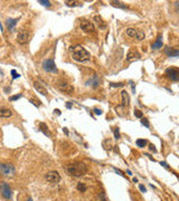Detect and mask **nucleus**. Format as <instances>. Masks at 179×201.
<instances>
[{
	"mask_svg": "<svg viewBox=\"0 0 179 201\" xmlns=\"http://www.w3.org/2000/svg\"><path fill=\"white\" fill-rule=\"evenodd\" d=\"M57 86L62 92H65V93H67V94H72V93L74 92V86L71 85L67 81H65V79H58Z\"/></svg>",
	"mask_w": 179,
	"mask_h": 201,
	"instance_id": "obj_4",
	"label": "nucleus"
},
{
	"mask_svg": "<svg viewBox=\"0 0 179 201\" xmlns=\"http://www.w3.org/2000/svg\"><path fill=\"white\" fill-rule=\"evenodd\" d=\"M18 19H11V18H9L7 20V27L9 30H14L15 26H16V24H17Z\"/></svg>",
	"mask_w": 179,
	"mask_h": 201,
	"instance_id": "obj_18",
	"label": "nucleus"
},
{
	"mask_svg": "<svg viewBox=\"0 0 179 201\" xmlns=\"http://www.w3.org/2000/svg\"><path fill=\"white\" fill-rule=\"evenodd\" d=\"M94 20L97 22V25H99L100 28H102V29L106 28V24H105V21L102 20V17H101V16H95V17H94Z\"/></svg>",
	"mask_w": 179,
	"mask_h": 201,
	"instance_id": "obj_17",
	"label": "nucleus"
},
{
	"mask_svg": "<svg viewBox=\"0 0 179 201\" xmlns=\"http://www.w3.org/2000/svg\"><path fill=\"white\" fill-rule=\"evenodd\" d=\"M0 75H2V72H1V71H0Z\"/></svg>",
	"mask_w": 179,
	"mask_h": 201,
	"instance_id": "obj_45",
	"label": "nucleus"
},
{
	"mask_svg": "<svg viewBox=\"0 0 179 201\" xmlns=\"http://www.w3.org/2000/svg\"><path fill=\"white\" fill-rule=\"evenodd\" d=\"M127 173H128L129 176H131V171H130V170H128V171H127Z\"/></svg>",
	"mask_w": 179,
	"mask_h": 201,
	"instance_id": "obj_42",
	"label": "nucleus"
},
{
	"mask_svg": "<svg viewBox=\"0 0 179 201\" xmlns=\"http://www.w3.org/2000/svg\"><path fill=\"white\" fill-rule=\"evenodd\" d=\"M16 172L14 166L8 163H0V174L4 176H12Z\"/></svg>",
	"mask_w": 179,
	"mask_h": 201,
	"instance_id": "obj_3",
	"label": "nucleus"
},
{
	"mask_svg": "<svg viewBox=\"0 0 179 201\" xmlns=\"http://www.w3.org/2000/svg\"><path fill=\"white\" fill-rule=\"evenodd\" d=\"M45 179H46L47 182H49V183H58L59 181H61V174L57 172V171H49V172L47 173L46 176H45Z\"/></svg>",
	"mask_w": 179,
	"mask_h": 201,
	"instance_id": "obj_5",
	"label": "nucleus"
},
{
	"mask_svg": "<svg viewBox=\"0 0 179 201\" xmlns=\"http://www.w3.org/2000/svg\"><path fill=\"white\" fill-rule=\"evenodd\" d=\"M94 112H95V114H97V115H101V114H102V111H101V109H94Z\"/></svg>",
	"mask_w": 179,
	"mask_h": 201,
	"instance_id": "obj_37",
	"label": "nucleus"
},
{
	"mask_svg": "<svg viewBox=\"0 0 179 201\" xmlns=\"http://www.w3.org/2000/svg\"><path fill=\"white\" fill-rule=\"evenodd\" d=\"M27 201H32V198H28V200H27Z\"/></svg>",
	"mask_w": 179,
	"mask_h": 201,
	"instance_id": "obj_44",
	"label": "nucleus"
},
{
	"mask_svg": "<svg viewBox=\"0 0 179 201\" xmlns=\"http://www.w3.org/2000/svg\"><path fill=\"white\" fill-rule=\"evenodd\" d=\"M99 84H100V78L97 77L96 75H94L91 79H89V81L86 82V85H87V86H92V87H94V88H96L97 86H99Z\"/></svg>",
	"mask_w": 179,
	"mask_h": 201,
	"instance_id": "obj_13",
	"label": "nucleus"
},
{
	"mask_svg": "<svg viewBox=\"0 0 179 201\" xmlns=\"http://www.w3.org/2000/svg\"><path fill=\"white\" fill-rule=\"evenodd\" d=\"M79 26H81V29L85 32H95V27H94V25L89 20L81 21V25Z\"/></svg>",
	"mask_w": 179,
	"mask_h": 201,
	"instance_id": "obj_10",
	"label": "nucleus"
},
{
	"mask_svg": "<svg viewBox=\"0 0 179 201\" xmlns=\"http://www.w3.org/2000/svg\"><path fill=\"white\" fill-rule=\"evenodd\" d=\"M39 127H40V130H42V132L43 133H45L47 135V136H50V133L48 132V127H47V125L45 123H40L39 124Z\"/></svg>",
	"mask_w": 179,
	"mask_h": 201,
	"instance_id": "obj_20",
	"label": "nucleus"
},
{
	"mask_svg": "<svg viewBox=\"0 0 179 201\" xmlns=\"http://www.w3.org/2000/svg\"><path fill=\"white\" fill-rule=\"evenodd\" d=\"M0 192H1V196H2L5 199H11V196H12L11 189L6 182H1V183H0Z\"/></svg>",
	"mask_w": 179,
	"mask_h": 201,
	"instance_id": "obj_8",
	"label": "nucleus"
},
{
	"mask_svg": "<svg viewBox=\"0 0 179 201\" xmlns=\"http://www.w3.org/2000/svg\"><path fill=\"white\" fill-rule=\"evenodd\" d=\"M161 46H162V37L159 36L158 39L156 40V42L152 44V49H158V48H161Z\"/></svg>",
	"mask_w": 179,
	"mask_h": 201,
	"instance_id": "obj_19",
	"label": "nucleus"
},
{
	"mask_svg": "<svg viewBox=\"0 0 179 201\" xmlns=\"http://www.w3.org/2000/svg\"><path fill=\"white\" fill-rule=\"evenodd\" d=\"M76 189L79 191V192H85L86 191V186L84 183H82V182H79V183H77V186H76Z\"/></svg>",
	"mask_w": 179,
	"mask_h": 201,
	"instance_id": "obj_25",
	"label": "nucleus"
},
{
	"mask_svg": "<svg viewBox=\"0 0 179 201\" xmlns=\"http://www.w3.org/2000/svg\"><path fill=\"white\" fill-rule=\"evenodd\" d=\"M134 38H136L137 40H143V38H144V32H141V30H137Z\"/></svg>",
	"mask_w": 179,
	"mask_h": 201,
	"instance_id": "obj_23",
	"label": "nucleus"
},
{
	"mask_svg": "<svg viewBox=\"0 0 179 201\" xmlns=\"http://www.w3.org/2000/svg\"><path fill=\"white\" fill-rule=\"evenodd\" d=\"M137 58H140V54L136 49H130L127 54V59L130 62V60L137 59Z\"/></svg>",
	"mask_w": 179,
	"mask_h": 201,
	"instance_id": "obj_14",
	"label": "nucleus"
},
{
	"mask_svg": "<svg viewBox=\"0 0 179 201\" xmlns=\"http://www.w3.org/2000/svg\"><path fill=\"white\" fill-rule=\"evenodd\" d=\"M165 53L167 56L170 57H177L179 55V50L175 49V48H169V47H166L165 48Z\"/></svg>",
	"mask_w": 179,
	"mask_h": 201,
	"instance_id": "obj_15",
	"label": "nucleus"
},
{
	"mask_svg": "<svg viewBox=\"0 0 179 201\" xmlns=\"http://www.w3.org/2000/svg\"><path fill=\"white\" fill-rule=\"evenodd\" d=\"M39 4H42L43 6H46V7H49L50 1H48V0H39Z\"/></svg>",
	"mask_w": 179,
	"mask_h": 201,
	"instance_id": "obj_28",
	"label": "nucleus"
},
{
	"mask_svg": "<svg viewBox=\"0 0 179 201\" xmlns=\"http://www.w3.org/2000/svg\"><path fill=\"white\" fill-rule=\"evenodd\" d=\"M166 75L168 76L171 81L174 82H178L179 79V71L177 67H170L166 71Z\"/></svg>",
	"mask_w": 179,
	"mask_h": 201,
	"instance_id": "obj_9",
	"label": "nucleus"
},
{
	"mask_svg": "<svg viewBox=\"0 0 179 201\" xmlns=\"http://www.w3.org/2000/svg\"><path fill=\"white\" fill-rule=\"evenodd\" d=\"M43 68L45 69L46 72H48V73H57V67H56V65H55V63H54L53 59H46L43 62Z\"/></svg>",
	"mask_w": 179,
	"mask_h": 201,
	"instance_id": "obj_7",
	"label": "nucleus"
},
{
	"mask_svg": "<svg viewBox=\"0 0 179 201\" xmlns=\"http://www.w3.org/2000/svg\"><path fill=\"white\" fill-rule=\"evenodd\" d=\"M65 4L67 5L68 7H79V6H82V4L79 1H65Z\"/></svg>",
	"mask_w": 179,
	"mask_h": 201,
	"instance_id": "obj_22",
	"label": "nucleus"
},
{
	"mask_svg": "<svg viewBox=\"0 0 179 201\" xmlns=\"http://www.w3.org/2000/svg\"><path fill=\"white\" fill-rule=\"evenodd\" d=\"M137 145L140 146V148H144L147 145V141L143 140V139H139V140H137Z\"/></svg>",
	"mask_w": 179,
	"mask_h": 201,
	"instance_id": "obj_26",
	"label": "nucleus"
},
{
	"mask_svg": "<svg viewBox=\"0 0 179 201\" xmlns=\"http://www.w3.org/2000/svg\"><path fill=\"white\" fill-rule=\"evenodd\" d=\"M69 52L72 54V58L75 60V62L83 63V62L90 60V58H91L90 53L84 47L81 46V45H75V46L69 47Z\"/></svg>",
	"mask_w": 179,
	"mask_h": 201,
	"instance_id": "obj_1",
	"label": "nucleus"
},
{
	"mask_svg": "<svg viewBox=\"0 0 179 201\" xmlns=\"http://www.w3.org/2000/svg\"><path fill=\"white\" fill-rule=\"evenodd\" d=\"M134 116L138 117V119H141V117L143 116V114L140 112L139 109H134Z\"/></svg>",
	"mask_w": 179,
	"mask_h": 201,
	"instance_id": "obj_27",
	"label": "nucleus"
},
{
	"mask_svg": "<svg viewBox=\"0 0 179 201\" xmlns=\"http://www.w3.org/2000/svg\"><path fill=\"white\" fill-rule=\"evenodd\" d=\"M121 99H122V106H123V107H129L130 96L127 91H122L121 92Z\"/></svg>",
	"mask_w": 179,
	"mask_h": 201,
	"instance_id": "obj_11",
	"label": "nucleus"
},
{
	"mask_svg": "<svg viewBox=\"0 0 179 201\" xmlns=\"http://www.w3.org/2000/svg\"><path fill=\"white\" fill-rule=\"evenodd\" d=\"M111 4L113 7H118V8H121V9H128V7H127L125 5L122 4V2H120V1H111Z\"/></svg>",
	"mask_w": 179,
	"mask_h": 201,
	"instance_id": "obj_21",
	"label": "nucleus"
},
{
	"mask_svg": "<svg viewBox=\"0 0 179 201\" xmlns=\"http://www.w3.org/2000/svg\"><path fill=\"white\" fill-rule=\"evenodd\" d=\"M114 136H115V139H120V132H119V129H115L114 130Z\"/></svg>",
	"mask_w": 179,
	"mask_h": 201,
	"instance_id": "obj_34",
	"label": "nucleus"
},
{
	"mask_svg": "<svg viewBox=\"0 0 179 201\" xmlns=\"http://www.w3.org/2000/svg\"><path fill=\"white\" fill-rule=\"evenodd\" d=\"M30 38V34L29 32H27L26 29H22L20 32H18V36H17V42L20 44V45H25L27 44Z\"/></svg>",
	"mask_w": 179,
	"mask_h": 201,
	"instance_id": "obj_6",
	"label": "nucleus"
},
{
	"mask_svg": "<svg viewBox=\"0 0 179 201\" xmlns=\"http://www.w3.org/2000/svg\"><path fill=\"white\" fill-rule=\"evenodd\" d=\"M11 75H12V78H14V79H16V78H18L19 76H20V75L18 74V73L15 71V69H12V71H11Z\"/></svg>",
	"mask_w": 179,
	"mask_h": 201,
	"instance_id": "obj_30",
	"label": "nucleus"
},
{
	"mask_svg": "<svg viewBox=\"0 0 179 201\" xmlns=\"http://www.w3.org/2000/svg\"><path fill=\"white\" fill-rule=\"evenodd\" d=\"M114 170H115V171H117V172H118V173H119V174H120V176H124V173L122 172V171H120V170H119V169H117V168H114Z\"/></svg>",
	"mask_w": 179,
	"mask_h": 201,
	"instance_id": "obj_36",
	"label": "nucleus"
},
{
	"mask_svg": "<svg viewBox=\"0 0 179 201\" xmlns=\"http://www.w3.org/2000/svg\"><path fill=\"white\" fill-rule=\"evenodd\" d=\"M11 115H12V112L9 109H6V107L0 109V117H10Z\"/></svg>",
	"mask_w": 179,
	"mask_h": 201,
	"instance_id": "obj_16",
	"label": "nucleus"
},
{
	"mask_svg": "<svg viewBox=\"0 0 179 201\" xmlns=\"http://www.w3.org/2000/svg\"><path fill=\"white\" fill-rule=\"evenodd\" d=\"M30 102L34 104V105L36 106H40V102L38 101V99H30Z\"/></svg>",
	"mask_w": 179,
	"mask_h": 201,
	"instance_id": "obj_32",
	"label": "nucleus"
},
{
	"mask_svg": "<svg viewBox=\"0 0 179 201\" xmlns=\"http://www.w3.org/2000/svg\"><path fill=\"white\" fill-rule=\"evenodd\" d=\"M55 113L57 114V115H59V114H61V112H59V109H55Z\"/></svg>",
	"mask_w": 179,
	"mask_h": 201,
	"instance_id": "obj_41",
	"label": "nucleus"
},
{
	"mask_svg": "<svg viewBox=\"0 0 179 201\" xmlns=\"http://www.w3.org/2000/svg\"><path fill=\"white\" fill-rule=\"evenodd\" d=\"M136 32H137V29H134V28H128L125 30V34L128 36H130V37H134V36H136Z\"/></svg>",
	"mask_w": 179,
	"mask_h": 201,
	"instance_id": "obj_24",
	"label": "nucleus"
},
{
	"mask_svg": "<svg viewBox=\"0 0 179 201\" xmlns=\"http://www.w3.org/2000/svg\"><path fill=\"white\" fill-rule=\"evenodd\" d=\"M160 164H161L162 166H165V168H168V166H167V163H166V162H161Z\"/></svg>",
	"mask_w": 179,
	"mask_h": 201,
	"instance_id": "obj_39",
	"label": "nucleus"
},
{
	"mask_svg": "<svg viewBox=\"0 0 179 201\" xmlns=\"http://www.w3.org/2000/svg\"><path fill=\"white\" fill-rule=\"evenodd\" d=\"M139 189H140L141 191H142V192H147V189L143 187L142 184H140V186H139Z\"/></svg>",
	"mask_w": 179,
	"mask_h": 201,
	"instance_id": "obj_35",
	"label": "nucleus"
},
{
	"mask_svg": "<svg viewBox=\"0 0 179 201\" xmlns=\"http://www.w3.org/2000/svg\"><path fill=\"white\" fill-rule=\"evenodd\" d=\"M123 85H124L123 83H111L112 87H122Z\"/></svg>",
	"mask_w": 179,
	"mask_h": 201,
	"instance_id": "obj_31",
	"label": "nucleus"
},
{
	"mask_svg": "<svg viewBox=\"0 0 179 201\" xmlns=\"http://www.w3.org/2000/svg\"><path fill=\"white\" fill-rule=\"evenodd\" d=\"M141 123H142V125H144L146 127H149V122H148L147 119H142V121H141Z\"/></svg>",
	"mask_w": 179,
	"mask_h": 201,
	"instance_id": "obj_33",
	"label": "nucleus"
},
{
	"mask_svg": "<svg viewBox=\"0 0 179 201\" xmlns=\"http://www.w3.org/2000/svg\"><path fill=\"white\" fill-rule=\"evenodd\" d=\"M150 150L151 151H154V152H157V150L154 149V145H152V144H150Z\"/></svg>",
	"mask_w": 179,
	"mask_h": 201,
	"instance_id": "obj_38",
	"label": "nucleus"
},
{
	"mask_svg": "<svg viewBox=\"0 0 179 201\" xmlns=\"http://www.w3.org/2000/svg\"><path fill=\"white\" fill-rule=\"evenodd\" d=\"M22 96V94H17V95H15V96H10V97H9V101H16V99H20Z\"/></svg>",
	"mask_w": 179,
	"mask_h": 201,
	"instance_id": "obj_29",
	"label": "nucleus"
},
{
	"mask_svg": "<svg viewBox=\"0 0 179 201\" xmlns=\"http://www.w3.org/2000/svg\"><path fill=\"white\" fill-rule=\"evenodd\" d=\"M102 197H103V199H102V201H107L106 199H105V198H104V196H103V194H102Z\"/></svg>",
	"mask_w": 179,
	"mask_h": 201,
	"instance_id": "obj_43",
	"label": "nucleus"
},
{
	"mask_svg": "<svg viewBox=\"0 0 179 201\" xmlns=\"http://www.w3.org/2000/svg\"><path fill=\"white\" fill-rule=\"evenodd\" d=\"M66 107H67V109H71L72 107V104L69 102H67V104H66Z\"/></svg>",
	"mask_w": 179,
	"mask_h": 201,
	"instance_id": "obj_40",
	"label": "nucleus"
},
{
	"mask_svg": "<svg viewBox=\"0 0 179 201\" xmlns=\"http://www.w3.org/2000/svg\"><path fill=\"white\" fill-rule=\"evenodd\" d=\"M34 87H35V89L37 91V92L39 93V94H42V95H47V89L45 88V86L42 84H39L38 82H35L34 83Z\"/></svg>",
	"mask_w": 179,
	"mask_h": 201,
	"instance_id": "obj_12",
	"label": "nucleus"
},
{
	"mask_svg": "<svg viewBox=\"0 0 179 201\" xmlns=\"http://www.w3.org/2000/svg\"><path fill=\"white\" fill-rule=\"evenodd\" d=\"M66 170L68 174L72 176H83L87 173V166L82 162L73 163V164H69Z\"/></svg>",
	"mask_w": 179,
	"mask_h": 201,
	"instance_id": "obj_2",
	"label": "nucleus"
}]
</instances>
